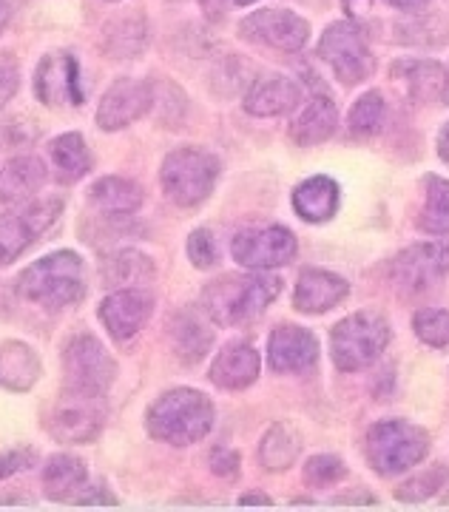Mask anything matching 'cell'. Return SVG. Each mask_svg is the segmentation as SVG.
I'll return each instance as SVG.
<instances>
[{
  "instance_id": "obj_1",
  "label": "cell",
  "mask_w": 449,
  "mask_h": 512,
  "mask_svg": "<svg viewBox=\"0 0 449 512\" xmlns=\"http://www.w3.org/2000/svg\"><path fill=\"white\" fill-rule=\"evenodd\" d=\"M282 293V279L270 274H228L202 291V308L216 325H245Z\"/></svg>"
},
{
  "instance_id": "obj_2",
  "label": "cell",
  "mask_w": 449,
  "mask_h": 512,
  "mask_svg": "<svg viewBox=\"0 0 449 512\" xmlns=\"http://www.w3.org/2000/svg\"><path fill=\"white\" fill-rule=\"evenodd\" d=\"M18 293L46 311L72 308L86 293V268L74 251H54L18 276Z\"/></svg>"
},
{
  "instance_id": "obj_3",
  "label": "cell",
  "mask_w": 449,
  "mask_h": 512,
  "mask_svg": "<svg viewBox=\"0 0 449 512\" xmlns=\"http://www.w3.org/2000/svg\"><path fill=\"white\" fill-rule=\"evenodd\" d=\"M145 427L157 441L188 447L202 441L214 427V404L205 393L191 387H177L162 393L157 402L151 404Z\"/></svg>"
},
{
  "instance_id": "obj_4",
  "label": "cell",
  "mask_w": 449,
  "mask_h": 512,
  "mask_svg": "<svg viewBox=\"0 0 449 512\" xmlns=\"http://www.w3.org/2000/svg\"><path fill=\"white\" fill-rule=\"evenodd\" d=\"M387 345H390V322L376 311L350 313L330 333L333 365L344 373H356L376 365Z\"/></svg>"
},
{
  "instance_id": "obj_5",
  "label": "cell",
  "mask_w": 449,
  "mask_h": 512,
  "mask_svg": "<svg viewBox=\"0 0 449 512\" xmlns=\"http://www.w3.org/2000/svg\"><path fill=\"white\" fill-rule=\"evenodd\" d=\"M216 180H219V160L202 148H177L162 160V191L180 208H194L208 200Z\"/></svg>"
},
{
  "instance_id": "obj_6",
  "label": "cell",
  "mask_w": 449,
  "mask_h": 512,
  "mask_svg": "<svg viewBox=\"0 0 449 512\" xmlns=\"http://www.w3.org/2000/svg\"><path fill=\"white\" fill-rule=\"evenodd\" d=\"M430 450V436L410 421H381L367 433V458L381 476H398L421 464Z\"/></svg>"
},
{
  "instance_id": "obj_7",
  "label": "cell",
  "mask_w": 449,
  "mask_h": 512,
  "mask_svg": "<svg viewBox=\"0 0 449 512\" xmlns=\"http://www.w3.org/2000/svg\"><path fill=\"white\" fill-rule=\"evenodd\" d=\"M106 424V396L63 387L54 404L49 430L60 444H89Z\"/></svg>"
},
{
  "instance_id": "obj_8",
  "label": "cell",
  "mask_w": 449,
  "mask_h": 512,
  "mask_svg": "<svg viewBox=\"0 0 449 512\" xmlns=\"http://www.w3.org/2000/svg\"><path fill=\"white\" fill-rule=\"evenodd\" d=\"M316 52H319V57L333 69V74L342 80L344 86H356V83L370 80V74L376 69L373 52H370V46H367L359 26H353V23H333V26H327Z\"/></svg>"
},
{
  "instance_id": "obj_9",
  "label": "cell",
  "mask_w": 449,
  "mask_h": 512,
  "mask_svg": "<svg viewBox=\"0 0 449 512\" xmlns=\"http://www.w3.org/2000/svg\"><path fill=\"white\" fill-rule=\"evenodd\" d=\"M63 214V200L46 197L23 205L18 211L0 214V265L15 262L37 237H43Z\"/></svg>"
},
{
  "instance_id": "obj_10",
  "label": "cell",
  "mask_w": 449,
  "mask_h": 512,
  "mask_svg": "<svg viewBox=\"0 0 449 512\" xmlns=\"http://www.w3.org/2000/svg\"><path fill=\"white\" fill-rule=\"evenodd\" d=\"M117 365L108 356V350L94 336H74L63 350V379L72 390L103 393L114 382Z\"/></svg>"
},
{
  "instance_id": "obj_11",
  "label": "cell",
  "mask_w": 449,
  "mask_h": 512,
  "mask_svg": "<svg viewBox=\"0 0 449 512\" xmlns=\"http://www.w3.org/2000/svg\"><path fill=\"white\" fill-rule=\"evenodd\" d=\"M393 282L398 291L424 293L435 288L449 274V245L444 242H421L393 259Z\"/></svg>"
},
{
  "instance_id": "obj_12",
  "label": "cell",
  "mask_w": 449,
  "mask_h": 512,
  "mask_svg": "<svg viewBox=\"0 0 449 512\" xmlns=\"http://www.w3.org/2000/svg\"><path fill=\"white\" fill-rule=\"evenodd\" d=\"M231 254L242 268L253 271H268L288 265L296 256V237L282 225H268V228H248L239 231L231 242Z\"/></svg>"
},
{
  "instance_id": "obj_13",
  "label": "cell",
  "mask_w": 449,
  "mask_h": 512,
  "mask_svg": "<svg viewBox=\"0 0 449 512\" xmlns=\"http://www.w3.org/2000/svg\"><path fill=\"white\" fill-rule=\"evenodd\" d=\"M239 35L276 52H299L307 43V23L288 9H259L239 23Z\"/></svg>"
},
{
  "instance_id": "obj_14",
  "label": "cell",
  "mask_w": 449,
  "mask_h": 512,
  "mask_svg": "<svg viewBox=\"0 0 449 512\" xmlns=\"http://www.w3.org/2000/svg\"><path fill=\"white\" fill-rule=\"evenodd\" d=\"M151 106H154V89L145 80L123 77L103 94L94 120L103 131H120L145 117Z\"/></svg>"
},
{
  "instance_id": "obj_15",
  "label": "cell",
  "mask_w": 449,
  "mask_h": 512,
  "mask_svg": "<svg viewBox=\"0 0 449 512\" xmlns=\"http://www.w3.org/2000/svg\"><path fill=\"white\" fill-rule=\"evenodd\" d=\"M151 313H154V299L140 288H117L114 293H108L97 308L103 328L117 342L134 339L151 319Z\"/></svg>"
},
{
  "instance_id": "obj_16",
  "label": "cell",
  "mask_w": 449,
  "mask_h": 512,
  "mask_svg": "<svg viewBox=\"0 0 449 512\" xmlns=\"http://www.w3.org/2000/svg\"><path fill=\"white\" fill-rule=\"evenodd\" d=\"M35 92L46 106H80V66L69 52H54L40 60L35 72Z\"/></svg>"
},
{
  "instance_id": "obj_17",
  "label": "cell",
  "mask_w": 449,
  "mask_h": 512,
  "mask_svg": "<svg viewBox=\"0 0 449 512\" xmlns=\"http://www.w3.org/2000/svg\"><path fill=\"white\" fill-rule=\"evenodd\" d=\"M319 359V342L316 336L296 325H279L270 333L268 365L276 373H302L316 365Z\"/></svg>"
},
{
  "instance_id": "obj_18",
  "label": "cell",
  "mask_w": 449,
  "mask_h": 512,
  "mask_svg": "<svg viewBox=\"0 0 449 512\" xmlns=\"http://www.w3.org/2000/svg\"><path fill=\"white\" fill-rule=\"evenodd\" d=\"M302 100L299 86L285 74H265L253 80L245 94V111L253 117H279L285 111L296 109Z\"/></svg>"
},
{
  "instance_id": "obj_19",
  "label": "cell",
  "mask_w": 449,
  "mask_h": 512,
  "mask_svg": "<svg viewBox=\"0 0 449 512\" xmlns=\"http://www.w3.org/2000/svg\"><path fill=\"white\" fill-rule=\"evenodd\" d=\"M347 282L342 276L330 274V271H319L310 268L299 276L296 291H293V308L299 313H324L336 308L347 296Z\"/></svg>"
},
{
  "instance_id": "obj_20",
  "label": "cell",
  "mask_w": 449,
  "mask_h": 512,
  "mask_svg": "<svg viewBox=\"0 0 449 512\" xmlns=\"http://www.w3.org/2000/svg\"><path fill=\"white\" fill-rule=\"evenodd\" d=\"M208 376L222 390H245L259 376V353L245 342H231L216 356Z\"/></svg>"
},
{
  "instance_id": "obj_21",
  "label": "cell",
  "mask_w": 449,
  "mask_h": 512,
  "mask_svg": "<svg viewBox=\"0 0 449 512\" xmlns=\"http://www.w3.org/2000/svg\"><path fill=\"white\" fill-rule=\"evenodd\" d=\"M393 80L404 83L415 103H435L447 94L449 74L435 60H401L393 66Z\"/></svg>"
},
{
  "instance_id": "obj_22",
  "label": "cell",
  "mask_w": 449,
  "mask_h": 512,
  "mask_svg": "<svg viewBox=\"0 0 449 512\" xmlns=\"http://www.w3.org/2000/svg\"><path fill=\"white\" fill-rule=\"evenodd\" d=\"M49 171L37 157H15L0 171V202H29L46 185Z\"/></svg>"
},
{
  "instance_id": "obj_23",
  "label": "cell",
  "mask_w": 449,
  "mask_h": 512,
  "mask_svg": "<svg viewBox=\"0 0 449 512\" xmlns=\"http://www.w3.org/2000/svg\"><path fill=\"white\" fill-rule=\"evenodd\" d=\"M339 128V111L327 100V97H313L305 109L299 111V117L290 123V140L296 146H319L324 140H330Z\"/></svg>"
},
{
  "instance_id": "obj_24",
  "label": "cell",
  "mask_w": 449,
  "mask_h": 512,
  "mask_svg": "<svg viewBox=\"0 0 449 512\" xmlns=\"http://www.w3.org/2000/svg\"><path fill=\"white\" fill-rule=\"evenodd\" d=\"M293 208L305 222H327L339 211V185L330 177H310L293 191Z\"/></svg>"
},
{
  "instance_id": "obj_25",
  "label": "cell",
  "mask_w": 449,
  "mask_h": 512,
  "mask_svg": "<svg viewBox=\"0 0 449 512\" xmlns=\"http://www.w3.org/2000/svg\"><path fill=\"white\" fill-rule=\"evenodd\" d=\"M86 478H89V470H86L83 458L60 453V456L49 458V464L43 470V490L52 501H74L83 493Z\"/></svg>"
},
{
  "instance_id": "obj_26",
  "label": "cell",
  "mask_w": 449,
  "mask_h": 512,
  "mask_svg": "<svg viewBox=\"0 0 449 512\" xmlns=\"http://www.w3.org/2000/svg\"><path fill=\"white\" fill-rule=\"evenodd\" d=\"M91 205H97L103 214L120 217V214H134L143 205V188L126 180V177H103L91 185Z\"/></svg>"
},
{
  "instance_id": "obj_27",
  "label": "cell",
  "mask_w": 449,
  "mask_h": 512,
  "mask_svg": "<svg viewBox=\"0 0 449 512\" xmlns=\"http://www.w3.org/2000/svg\"><path fill=\"white\" fill-rule=\"evenodd\" d=\"M40 379V359L35 348L23 342H6L0 348V384L9 390H29Z\"/></svg>"
},
{
  "instance_id": "obj_28",
  "label": "cell",
  "mask_w": 449,
  "mask_h": 512,
  "mask_svg": "<svg viewBox=\"0 0 449 512\" xmlns=\"http://www.w3.org/2000/svg\"><path fill=\"white\" fill-rule=\"evenodd\" d=\"M57 180L63 183H74L80 177H86L91 171V154L86 140L80 134H60L54 137L52 148H49Z\"/></svg>"
},
{
  "instance_id": "obj_29",
  "label": "cell",
  "mask_w": 449,
  "mask_h": 512,
  "mask_svg": "<svg viewBox=\"0 0 449 512\" xmlns=\"http://www.w3.org/2000/svg\"><path fill=\"white\" fill-rule=\"evenodd\" d=\"M299 450H302L299 433H296L290 424H273L268 433H265V439H262L259 458H262L265 470H270V473H282V470H288L290 464L296 461Z\"/></svg>"
},
{
  "instance_id": "obj_30",
  "label": "cell",
  "mask_w": 449,
  "mask_h": 512,
  "mask_svg": "<svg viewBox=\"0 0 449 512\" xmlns=\"http://www.w3.org/2000/svg\"><path fill=\"white\" fill-rule=\"evenodd\" d=\"M103 276L108 288H140L154 279V262L140 251H120L108 259Z\"/></svg>"
},
{
  "instance_id": "obj_31",
  "label": "cell",
  "mask_w": 449,
  "mask_h": 512,
  "mask_svg": "<svg viewBox=\"0 0 449 512\" xmlns=\"http://www.w3.org/2000/svg\"><path fill=\"white\" fill-rule=\"evenodd\" d=\"M171 336H174V348L180 353V359L188 365H197L199 359H205V353L214 342V333L205 328L194 313H180L174 319Z\"/></svg>"
},
{
  "instance_id": "obj_32",
  "label": "cell",
  "mask_w": 449,
  "mask_h": 512,
  "mask_svg": "<svg viewBox=\"0 0 449 512\" xmlns=\"http://www.w3.org/2000/svg\"><path fill=\"white\" fill-rule=\"evenodd\" d=\"M418 228L424 234H449V180L427 177V194L418 211Z\"/></svg>"
},
{
  "instance_id": "obj_33",
  "label": "cell",
  "mask_w": 449,
  "mask_h": 512,
  "mask_svg": "<svg viewBox=\"0 0 449 512\" xmlns=\"http://www.w3.org/2000/svg\"><path fill=\"white\" fill-rule=\"evenodd\" d=\"M148 46V26L140 18L114 20L106 26V52L117 60H131Z\"/></svg>"
},
{
  "instance_id": "obj_34",
  "label": "cell",
  "mask_w": 449,
  "mask_h": 512,
  "mask_svg": "<svg viewBox=\"0 0 449 512\" xmlns=\"http://www.w3.org/2000/svg\"><path fill=\"white\" fill-rule=\"evenodd\" d=\"M387 120V106H384V97L378 92L361 94L359 100L353 103L350 117H347V126L356 137H373L384 128Z\"/></svg>"
},
{
  "instance_id": "obj_35",
  "label": "cell",
  "mask_w": 449,
  "mask_h": 512,
  "mask_svg": "<svg viewBox=\"0 0 449 512\" xmlns=\"http://www.w3.org/2000/svg\"><path fill=\"white\" fill-rule=\"evenodd\" d=\"M415 336L430 348H447L449 345V311L444 308H424L413 319Z\"/></svg>"
},
{
  "instance_id": "obj_36",
  "label": "cell",
  "mask_w": 449,
  "mask_h": 512,
  "mask_svg": "<svg viewBox=\"0 0 449 512\" xmlns=\"http://www.w3.org/2000/svg\"><path fill=\"white\" fill-rule=\"evenodd\" d=\"M444 484H447V467H444V464H435L427 473L404 481V484L398 487L396 495L401 501H424V498H430L435 490H441Z\"/></svg>"
},
{
  "instance_id": "obj_37",
  "label": "cell",
  "mask_w": 449,
  "mask_h": 512,
  "mask_svg": "<svg viewBox=\"0 0 449 512\" xmlns=\"http://www.w3.org/2000/svg\"><path fill=\"white\" fill-rule=\"evenodd\" d=\"M344 476H347V467L342 458L336 456H313L305 467L307 487H333Z\"/></svg>"
},
{
  "instance_id": "obj_38",
  "label": "cell",
  "mask_w": 449,
  "mask_h": 512,
  "mask_svg": "<svg viewBox=\"0 0 449 512\" xmlns=\"http://www.w3.org/2000/svg\"><path fill=\"white\" fill-rule=\"evenodd\" d=\"M188 259L197 265L199 271H208L219 262V248H216V239L211 231L197 228L191 237H188Z\"/></svg>"
},
{
  "instance_id": "obj_39",
  "label": "cell",
  "mask_w": 449,
  "mask_h": 512,
  "mask_svg": "<svg viewBox=\"0 0 449 512\" xmlns=\"http://www.w3.org/2000/svg\"><path fill=\"white\" fill-rule=\"evenodd\" d=\"M20 86V69L12 55H0V109L15 97Z\"/></svg>"
},
{
  "instance_id": "obj_40",
  "label": "cell",
  "mask_w": 449,
  "mask_h": 512,
  "mask_svg": "<svg viewBox=\"0 0 449 512\" xmlns=\"http://www.w3.org/2000/svg\"><path fill=\"white\" fill-rule=\"evenodd\" d=\"M37 461L35 450H29V447H15V450H9V453H3L0 456V481H6V478H12L20 470H26V467H32Z\"/></svg>"
},
{
  "instance_id": "obj_41",
  "label": "cell",
  "mask_w": 449,
  "mask_h": 512,
  "mask_svg": "<svg viewBox=\"0 0 449 512\" xmlns=\"http://www.w3.org/2000/svg\"><path fill=\"white\" fill-rule=\"evenodd\" d=\"M211 470H214L216 476L234 478L239 473V456H236L234 450H228V447H216L214 453H211Z\"/></svg>"
},
{
  "instance_id": "obj_42",
  "label": "cell",
  "mask_w": 449,
  "mask_h": 512,
  "mask_svg": "<svg viewBox=\"0 0 449 512\" xmlns=\"http://www.w3.org/2000/svg\"><path fill=\"white\" fill-rule=\"evenodd\" d=\"M74 504H117V498L111 493H106V487H94L91 493L77 495Z\"/></svg>"
},
{
  "instance_id": "obj_43",
  "label": "cell",
  "mask_w": 449,
  "mask_h": 512,
  "mask_svg": "<svg viewBox=\"0 0 449 512\" xmlns=\"http://www.w3.org/2000/svg\"><path fill=\"white\" fill-rule=\"evenodd\" d=\"M370 6H373V0H344V9H347L353 18L367 15V12H370Z\"/></svg>"
},
{
  "instance_id": "obj_44",
  "label": "cell",
  "mask_w": 449,
  "mask_h": 512,
  "mask_svg": "<svg viewBox=\"0 0 449 512\" xmlns=\"http://www.w3.org/2000/svg\"><path fill=\"white\" fill-rule=\"evenodd\" d=\"M438 154H441V160L449 165V123L441 128V134H438Z\"/></svg>"
},
{
  "instance_id": "obj_45",
  "label": "cell",
  "mask_w": 449,
  "mask_h": 512,
  "mask_svg": "<svg viewBox=\"0 0 449 512\" xmlns=\"http://www.w3.org/2000/svg\"><path fill=\"white\" fill-rule=\"evenodd\" d=\"M390 6H396V9H404V12H410V9H421V6H427L430 0H387Z\"/></svg>"
},
{
  "instance_id": "obj_46",
  "label": "cell",
  "mask_w": 449,
  "mask_h": 512,
  "mask_svg": "<svg viewBox=\"0 0 449 512\" xmlns=\"http://www.w3.org/2000/svg\"><path fill=\"white\" fill-rule=\"evenodd\" d=\"M239 504H270V498L268 495L251 493V495H242V498H239Z\"/></svg>"
},
{
  "instance_id": "obj_47",
  "label": "cell",
  "mask_w": 449,
  "mask_h": 512,
  "mask_svg": "<svg viewBox=\"0 0 449 512\" xmlns=\"http://www.w3.org/2000/svg\"><path fill=\"white\" fill-rule=\"evenodd\" d=\"M9 15H12V12H9V3H6V0H0V32L6 29V23H9Z\"/></svg>"
},
{
  "instance_id": "obj_48",
  "label": "cell",
  "mask_w": 449,
  "mask_h": 512,
  "mask_svg": "<svg viewBox=\"0 0 449 512\" xmlns=\"http://www.w3.org/2000/svg\"><path fill=\"white\" fill-rule=\"evenodd\" d=\"M239 6H251V3H256V0H236Z\"/></svg>"
},
{
  "instance_id": "obj_49",
  "label": "cell",
  "mask_w": 449,
  "mask_h": 512,
  "mask_svg": "<svg viewBox=\"0 0 449 512\" xmlns=\"http://www.w3.org/2000/svg\"><path fill=\"white\" fill-rule=\"evenodd\" d=\"M444 100H447V103H449V80H447V94H444Z\"/></svg>"
},
{
  "instance_id": "obj_50",
  "label": "cell",
  "mask_w": 449,
  "mask_h": 512,
  "mask_svg": "<svg viewBox=\"0 0 449 512\" xmlns=\"http://www.w3.org/2000/svg\"><path fill=\"white\" fill-rule=\"evenodd\" d=\"M444 504H449V495H447V498H444Z\"/></svg>"
},
{
  "instance_id": "obj_51",
  "label": "cell",
  "mask_w": 449,
  "mask_h": 512,
  "mask_svg": "<svg viewBox=\"0 0 449 512\" xmlns=\"http://www.w3.org/2000/svg\"><path fill=\"white\" fill-rule=\"evenodd\" d=\"M111 3H114V0H111Z\"/></svg>"
}]
</instances>
